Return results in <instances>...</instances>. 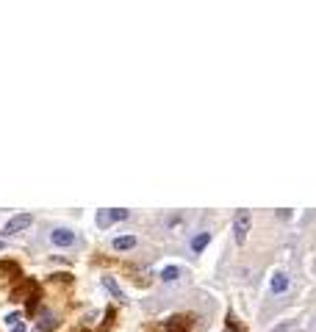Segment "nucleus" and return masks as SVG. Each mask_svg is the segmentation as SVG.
I'll use <instances>...</instances> for the list:
<instances>
[{
  "label": "nucleus",
  "instance_id": "1",
  "mask_svg": "<svg viewBox=\"0 0 316 332\" xmlns=\"http://www.w3.org/2000/svg\"><path fill=\"white\" fill-rule=\"evenodd\" d=\"M250 227H253V216H250V211H239L236 219H233V238H236V244H244V241H247Z\"/></svg>",
  "mask_w": 316,
  "mask_h": 332
},
{
  "label": "nucleus",
  "instance_id": "2",
  "mask_svg": "<svg viewBox=\"0 0 316 332\" xmlns=\"http://www.w3.org/2000/svg\"><path fill=\"white\" fill-rule=\"evenodd\" d=\"M33 224V216L31 213H17L14 219H9V224L3 227V235H14V233H22Z\"/></svg>",
  "mask_w": 316,
  "mask_h": 332
},
{
  "label": "nucleus",
  "instance_id": "3",
  "mask_svg": "<svg viewBox=\"0 0 316 332\" xmlns=\"http://www.w3.org/2000/svg\"><path fill=\"white\" fill-rule=\"evenodd\" d=\"M50 241H53L56 246H72L78 238H75V233H72L69 227H56V230L50 233Z\"/></svg>",
  "mask_w": 316,
  "mask_h": 332
},
{
  "label": "nucleus",
  "instance_id": "4",
  "mask_svg": "<svg viewBox=\"0 0 316 332\" xmlns=\"http://www.w3.org/2000/svg\"><path fill=\"white\" fill-rule=\"evenodd\" d=\"M269 288H272V294H286V290H289V274H286V271H274Z\"/></svg>",
  "mask_w": 316,
  "mask_h": 332
},
{
  "label": "nucleus",
  "instance_id": "5",
  "mask_svg": "<svg viewBox=\"0 0 316 332\" xmlns=\"http://www.w3.org/2000/svg\"><path fill=\"white\" fill-rule=\"evenodd\" d=\"M116 249V252H125V249H133L136 246V238L133 235H120V238H114V244H111Z\"/></svg>",
  "mask_w": 316,
  "mask_h": 332
},
{
  "label": "nucleus",
  "instance_id": "6",
  "mask_svg": "<svg viewBox=\"0 0 316 332\" xmlns=\"http://www.w3.org/2000/svg\"><path fill=\"white\" fill-rule=\"evenodd\" d=\"M56 327H58L56 316H53V313H45V316H42V324H39L33 332H50V329H56Z\"/></svg>",
  "mask_w": 316,
  "mask_h": 332
},
{
  "label": "nucleus",
  "instance_id": "7",
  "mask_svg": "<svg viewBox=\"0 0 316 332\" xmlns=\"http://www.w3.org/2000/svg\"><path fill=\"white\" fill-rule=\"evenodd\" d=\"M208 241H211V233H200V235H194V238H191V252H203V249L208 246Z\"/></svg>",
  "mask_w": 316,
  "mask_h": 332
},
{
  "label": "nucleus",
  "instance_id": "8",
  "mask_svg": "<svg viewBox=\"0 0 316 332\" xmlns=\"http://www.w3.org/2000/svg\"><path fill=\"white\" fill-rule=\"evenodd\" d=\"M164 332H186V321H183L180 316L169 318V321L164 324Z\"/></svg>",
  "mask_w": 316,
  "mask_h": 332
},
{
  "label": "nucleus",
  "instance_id": "9",
  "mask_svg": "<svg viewBox=\"0 0 316 332\" xmlns=\"http://www.w3.org/2000/svg\"><path fill=\"white\" fill-rule=\"evenodd\" d=\"M103 285L108 288V294L114 296V299H125V294H122V288L114 282V277H103Z\"/></svg>",
  "mask_w": 316,
  "mask_h": 332
},
{
  "label": "nucleus",
  "instance_id": "10",
  "mask_svg": "<svg viewBox=\"0 0 316 332\" xmlns=\"http://www.w3.org/2000/svg\"><path fill=\"white\" fill-rule=\"evenodd\" d=\"M116 219H114V208H111V211H100L97 213V227H108V224H114Z\"/></svg>",
  "mask_w": 316,
  "mask_h": 332
},
{
  "label": "nucleus",
  "instance_id": "11",
  "mask_svg": "<svg viewBox=\"0 0 316 332\" xmlns=\"http://www.w3.org/2000/svg\"><path fill=\"white\" fill-rule=\"evenodd\" d=\"M178 277H180L178 266H167V269H161V280L164 282H178Z\"/></svg>",
  "mask_w": 316,
  "mask_h": 332
},
{
  "label": "nucleus",
  "instance_id": "12",
  "mask_svg": "<svg viewBox=\"0 0 316 332\" xmlns=\"http://www.w3.org/2000/svg\"><path fill=\"white\" fill-rule=\"evenodd\" d=\"M294 329H297V324L289 321V324H283V327H274L272 332H294Z\"/></svg>",
  "mask_w": 316,
  "mask_h": 332
},
{
  "label": "nucleus",
  "instance_id": "13",
  "mask_svg": "<svg viewBox=\"0 0 316 332\" xmlns=\"http://www.w3.org/2000/svg\"><path fill=\"white\" fill-rule=\"evenodd\" d=\"M11 332H25V327H22V321H20V324H14V327H11Z\"/></svg>",
  "mask_w": 316,
  "mask_h": 332
},
{
  "label": "nucleus",
  "instance_id": "14",
  "mask_svg": "<svg viewBox=\"0 0 316 332\" xmlns=\"http://www.w3.org/2000/svg\"><path fill=\"white\" fill-rule=\"evenodd\" d=\"M0 249H3V241H0Z\"/></svg>",
  "mask_w": 316,
  "mask_h": 332
}]
</instances>
